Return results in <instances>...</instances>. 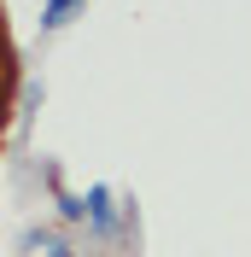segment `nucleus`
<instances>
[{
	"label": "nucleus",
	"mask_w": 251,
	"mask_h": 257,
	"mask_svg": "<svg viewBox=\"0 0 251 257\" xmlns=\"http://www.w3.org/2000/svg\"><path fill=\"white\" fill-rule=\"evenodd\" d=\"M30 245H41V257H76V251H70V240H64V234H53V228L30 234Z\"/></svg>",
	"instance_id": "nucleus-3"
},
{
	"label": "nucleus",
	"mask_w": 251,
	"mask_h": 257,
	"mask_svg": "<svg viewBox=\"0 0 251 257\" xmlns=\"http://www.w3.org/2000/svg\"><path fill=\"white\" fill-rule=\"evenodd\" d=\"M88 228H94L99 240L117 234V210H111V187H88Z\"/></svg>",
	"instance_id": "nucleus-1"
},
{
	"label": "nucleus",
	"mask_w": 251,
	"mask_h": 257,
	"mask_svg": "<svg viewBox=\"0 0 251 257\" xmlns=\"http://www.w3.org/2000/svg\"><path fill=\"white\" fill-rule=\"evenodd\" d=\"M82 12V0H41V30H64Z\"/></svg>",
	"instance_id": "nucleus-2"
},
{
	"label": "nucleus",
	"mask_w": 251,
	"mask_h": 257,
	"mask_svg": "<svg viewBox=\"0 0 251 257\" xmlns=\"http://www.w3.org/2000/svg\"><path fill=\"white\" fill-rule=\"evenodd\" d=\"M59 216H64V222H82V216H88V199H70V193H59Z\"/></svg>",
	"instance_id": "nucleus-4"
}]
</instances>
